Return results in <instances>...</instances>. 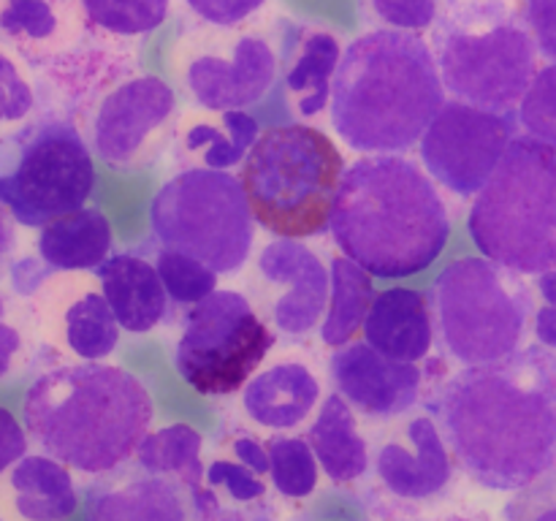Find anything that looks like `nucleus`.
I'll use <instances>...</instances> for the list:
<instances>
[{
  "label": "nucleus",
  "instance_id": "7ed1b4c3",
  "mask_svg": "<svg viewBox=\"0 0 556 521\" xmlns=\"http://www.w3.org/2000/svg\"><path fill=\"white\" fill-rule=\"evenodd\" d=\"M329 231L342 255L372 277L396 280L438 260L451 239V215L416 161L367 155L345 168Z\"/></svg>",
  "mask_w": 556,
  "mask_h": 521
},
{
  "label": "nucleus",
  "instance_id": "c03bdc74",
  "mask_svg": "<svg viewBox=\"0 0 556 521\" xmlns=\"http://www.w3.org/2000/svg\"><path fill=\"white\" fill-rule=\"evenodd\" d=\"M233 454L239 456L242 465H248L250 470L264 475V472L271 470V459H269V448L258 443L255 437H237L233 440Z\"/></svg>",
  "mask_w": 556,
  "mask_h": 521
},
{
  "label": "nucleus",
  "instance_id": "7c9ffc66",
  "mask_svg": "<svg viewBox=\"0 0 556 521\" xmlns=\"http://www.w3.org/2000/svg\"><path fill=\"white\" fill-rule=\"evenodd\" d=\"M87 22L109 36H144L168 16V0H81Z\"/></svg>",
  "mask_w": 556,
  "mask_h": 521
},
{
  "label": "nucleus",
  "instance_id": "e433bc0d",
  "mask_svg": "<svg viewBox=\"0 0 556 521\" xmlns=\"http://www.w3.org/2000/svg\"><path fill=\"white\" fill-rule=\"evenodd\" d=\"M206 483H210L212 488H226V492L231 494V499H237V503H253V499L264 497L266 492L258 472H253L248 465H242V461L237 465V461L215 459L210 465V470H206Z\"/></svg>",
  "mask_w": 556,
  "mask_h": 521
},
{
  "label": "nucleus",
  "instance_id": "72a5a7b5",
  "mask_svg": "<svg viewBox=\"0 0 556 521\" xmlns=\"http://www.w3.org/2000/svg\"><path fill=\"white\" fill-rule=\"evenodd\" d=\"M519 123L527 134L556 147V63L538 71L530 92L519 106Z\"/></svg>",
  "mask_w": 556,
  "mask_h": 521
},
{
  "label": "nucleus",
  "instance_id": "f8f14e48",
  "mask_svg": "<svg viewBox=\"0 0 556 521\" xmlns=\"http://www.w3.org/2000/svg\"><path fill=\"white\" fill-rule=\"evenodd\" d=\"M275 345V331L239 291H212L182 320L174 367L204 396H228L250 383Z\"/></svg>",
  "mask_w": 556,
  "mask_h": 521
},
{
  "label": "nucleus",
  "instance_id": "c9c22d12",
  "mask_svg": "<svg viewBox=\"0 0 556 521\" xmlns=\"http://www.w3.org/2000/svg\"><path fill=\"white\" fill-rule=\"evenodd\" d=\"M508 521H556V470L519 488L505 508Z\"/></svg>",
  "mask_w": 556,
  "mask_h": 521
},
{
  "label": "nucleus",
  "instance_id": "bb28decb",
  "mask_svg": "<svg viewBox=\"0 0 556 521\" xmlns=\"http://www.w3.org/2000/svg\"><path fill=\"white\" fill-rule=\"evenodd\" d=\"M258 136V119L248 109H231V112H217L215 119L190 123L179 134V147L185 155H199L206 168L226 171L248 157Z\"/></svg>",
  "mask_w": 556,
  "mask_h": 521
},
{
  "label": "nucleus",
  "instance_id": "4be33fe9",
  "mask_svg": "<svg viewBox=\"0 0 556 521\" xmlns=\"http://www.w3.org/2000/svg\"><path fill=\"white\" fill-rule=\"evenodd\" d=\"M96 275L123 331L147 334L168 315L172 296L163 285L157 266L150 260L128 253L109 255Z\"/></svg>",
  "mask_w": 556,
  "mask_h": 521
},
{
  "label": "nucleus",
  "instance_id": "ea45409f",
  "mask_svg": "<svg viewBox=\"0 0 556 521\" xmlns=\"http://www.w3.org/2000/svg\"><path fill=\"white\" fill-rule=\"evenodd\" d=\"M199 20L212 27H233L250 20L266 0H185Z\"/></svg>",
  "mask_w": 556,
  "mask_h": 521
},
{
  "label": "nucleus",
  "instance_id": "c85d7f7f",
  "mask_svg": "<svg viewBox=\"0 0 556 521\" xmlns=\"http://www.w3.org/2000/svg\"><path fill=\"white\" fill-rule=\"evenodd\" d=\"M136 461L144 470L179 478L193 492H204V470H201V434L188 423H172L147 434L136 450Z\"/></svg>",
  "mask_w": 556,
  "mask_h": 521
},
{
  "label": "nucleus",
  "instance_id": "2eb2a0df",
  "mask_svg": "<svg viewBox=\"0 0 556 521\" xmlns=\"http://www.w3.org/2000/svg\"><path fill=\"white\" fill-rule=\"evenodd\" d=\"M185 481L136 461L98 478L85 492V521H204L201 497Z\"/></svg>",
  "mask_w": 556,
  "mask_h": 521
},
{
  "label": "nucleus",
  "instance_id": "37998d69",
  "mask_svg": "<svg viewBox=\"0 0 556 521\" xmlns=\"http://www.w3.org/2000/svg\"><path fill=\"white\" fill-rule=\"evenodd\" d=\"M49 271H54L49 264H38L33 258H22L20 264L11 266V285L16 288V293L22 296H30L36 293V288L47 280Z\"/></svg>",
  "mask_w": 556,
  "mask_h": 521
},
{
  "label": "nucleus",
  "instance_id": "4468645a",
  "mask_svg": "<svg viewBox=\"0 0 556 521\" xmlns=\"http://www.w3.org/2000/svg\"><path fill=\"white\" fill-rule=\"evenodd\" d=\"M280 74V54L261 33H239L217 52L193 54L182 71L190 98L206 112H231L261 103Z\"/></svg>",
  "mask_w": 556,
  "mask_h": 521
},
{
  "label": "nucleus",
  "instance_id": "5701e85b",
  "mask_svg": "<svg viewBox=\"0 0 556 521\" xmlns=\"http://www.w3.org/2000/svg\"><path fill=\"white\" fill-rule=\"evenodd\" d=\"M320 383L304 364L286 361L253 374L244 385L242 405L255 423L269 429H293L313 412Z\"/></svg>",
  "mask_w": 556,
  "mask_h": 521
},
{
  "label": "nucleus",
  "instance_id": "f704fd0d",
  "mask_svg": "<svg viewBox=\"0 0 556 521\" xmlns=\"http://www.w3.org/2000/svg\"><path fill=\"white\" fill-rule=\"evenodd\" d=\"M372 14L391 30L421 33L438 22L440 0H369Z\"/></svg>",
  "mask_w": 556,
  "mask_h": 521
},
{
  "label": "nucleus",
  "instance_id": "49530a36",
  "mask_svg": "<svg viewBox=\"0 0 556 521\" xmlns=\"http://www.w3.org/2000/svg\"><path fill=\"white\" fill-rule=\"evenodd\" d=\"M0 336H3V372H9L11 356L16 353V342H20V336H16V331L11 329L9 323H3V329H0Z\"/></svg>",
  "mask_w": 556,
  "mask_h": 521
},
{
  "label": "nucleus",
  "instance_id": "aec40b11",
  "mask_svg": "<svg viewBox=\"0 0 556 521\" xmlns=\"http://www.w3.org/2000/svg\"><path fill=\"white\" fill-rule=\"evenodd\" d=\"M342 47L329 30L293 25L282 36L280 65L282 90L293 98L302 117H315L331 103L334 74L340 68Z\"/></svg>",
  "mask_w": 556,
  "mask_h": 521
},
{
  "label": "nucleus",
  "instance_id": "a211bd4d",
  "mask_svg": "<svg viewBox=\"0 0 556 521\" xmlns=\"http://www.w3.org/2000/svg\"><path fill=\"white\" fill-rule=\"evenodd\" d=\"M258 275L288 291L271 304L275 329L286 336H307L329 309L331 271L296 239H275L258 255Z\"/></svg>",
  "mask_w": 556,
  "mask_h": 521
},
{
  "label": "nucleus",
  "instance_id": "a19ab883",
  "mask_svg": "<svg viewBox=\"0 0 556 521\" xmlns=\"http://www.w3.org/2000/svg\"><path fill=\"white\" fill-rule=\"evenodd\" d=\"M0 85H3V123H16V119H22L30 112L36 98H33L30 85H27V81L22 79L20 71H16L9 52L0 58Z\"/></svg>",
  "mask_w": 556,
  "mask_h": 521
},
{
  "label": "nucleus",
  "instance_id": "9b49d317",
  "mask_svg": "<svg viewBox=\"0 0 556 521\" xmlns=\"http://www.w3.org/2000/svg\"><path fill=\"white\" fill-rule=\"evenodd\" d=\"M150 228L161 247L193 255L217 275H233L253 250L255 215L242 179L193 166L157 190L150 204Z\"/></svg>",
  "mask_w": 556,
  "mask_h": 521
},
{
  "label": "nucleus",
  "instance_id": "1a4fd4ad",
  "mask_svg": "<svg viewBox=\"0 0 556 521\" xmlns=\"http://www.w3.org/2000/svg\"><path fill=\"white\" fill-rule=\"evenodd\" d=\"M434 342L448 361L481 367L525 347L535 318L532 288L492 258H459L429 288Z\"/></svg>",
  "mask_w": 556,
  "mask_h": 521
},
{
  "label": "nucleus",
  "instance_id": "58836bf2",
  "mask_svg": "<svg viewBox=\"0 0 556 521\" xmlns=\"http://www.w3.org/2000/svg\"><path fill=\"white\" fill-rule=\"evenodd\" d=\"M521 16L538 43V52L556 63V0H521Z\"/></svg>",
  "mask_w": 556,
  "mask_h": 521
},
{
  "label": "nucleus",
  "instance_id": "4c0bfd02",
  "mask_svg": "<svg viewBox=\"0 0 556 521\" xmlns=\"http://www.w3.org/2000/svg\"><path fill=\"white\" fill-rule=\"evenodd\" d=\"M535 291L538 307L535 318H532V331H535L538 345L556 353V269L538 275Z\"/></svg>",
  "mask_w": 556,
  "mask_h": 521
},
{
  "label": "nucleus",
  "instance_id": "c756f323",
  "mask_svg": "<svg viewBox=\"0 0 556 521\" xmlns=\"http://www.w3.org/2000/svg\"><path fill=\"white\" fill-rule=\"evenodd\" d=\"M119 320L103 293H85L65 309V342L85 361L114 353L119 342Z\"/></svg>",
  "mask_w": 556,
  "mask_h": 521
},
{
  "label": "nucleus",
  "instance_id": "79ce46f5",
  "mask_svg": "<svg viewBox=\"0 0 556 521\" xmlns=\"http://www.w3.org/2000/svg\"><path fill=\"white\" fill-rule=\"evenodd\" d=\"M25 450L27 440L22 434V427L9 410H0V465L3 470H11L25 456Z\"/></svg>",
  "mask_w": 556,
  "mask_h": 521
},
{
  "label": "nucleus",
  "instance_id": "a878e982",
  "mask_svg": "<svg viewBox=\"0 0 556 521\" xmlns=\"http://www.w3.org/2000/svg\"><path fill=\"white\" fill-rule=\"evenodd\" d=\"M307 440L313 445L324 472L334 483L358 481L367 472L369 445L362 437V432H358L353 405L340 391L326 396L318 418L309 427Z\"/></svg>",
  "mask_w": 556,
  "mask_h": 521
},
{
  "label": "nucleus",
  "instance_id": "473e14b6",
  "mask_svg": "<svg viewBox=\"0 0 556 521\" xmlns=\"http://www.w3.org/2000/svg\"><path fill=\"white\" fill-rule=\"evenodd\" d=\"M155 266L161 271V280L166 285L168 296H172V304H179V307H193L201 298L210 296L212 291H217V271L201 264L193 255H185L172 247H161Z\"/></svg>",
  "mask_w": 556,
  "mask_h": 521
},
{
  "label": "nucleus",
  "instance_id": "423d86ee",
  "mask_svg": "<svg viewBox=\"0 0 556 521\" xmlns=\"http://www.w3.org/2000/svg\"><path fill=\"white\" fill-rule=\"evenodd\" d=\"M54 74L76 90L74 119L98 161L136 171L166 150L177 130V96L161 76L103 65L87 47Z\"/></svg>",
  "mask_w": 556,
  "mask_h": 521
},
{
  "label": "nucleus",
  "instance_id": "f03ea898",
  "mask_svg": "<svg viewBox=\"0 0 556 521\" xmlns=\"http://www.w3.org/2000/svg\"><path fill=\"white\" fill-rule=\"evenodd\" d=\"M445 96L438 58L418 33L369 30L342 49L331 125L351 150L400 155L421 144Z\"/></svg>",
  "mask_w": 556,
  "mask_h": 521
},
{
  "label": "nucleus",
  "instance_id": "ddd939ff",
  "mask_svg": "<svg viewBox=\"0 0 556 521\" xmlns=\"http://www.w3.org/2000/svg\"><path fill=\"white\" fill-rule=\"evenodd\" d=\"M519 114H500L465 101H445L421 139L429 177L459 199H476L516 139Z\"/></svg>",
  "mask_w": 556,
  "mask_h": 521
},
{
  "label": "nucleus",
  "instance_id": "39448f33",
  "mask_svg": "<svg viewBox=\"0 0 556 521\" xmlns=\"http://www.w3.org/2000/svg\"><path fill=\"white\" fill-rule=\"evenodd\" d=\"M445 92L500 114H519L538 76V43L505 0H448L432 27Z\"/></svg>",
  "mask_w": 556,
  "mask_h": 521
},
{
  "label": "nucleus",
  "instance_id": "20e7f679",
  "mask_svg": "<svg viewBox=\"0 0 556 521\" xmlns=\"http://www.w3.org/2000/svg\"><path fill=\"white\" fill-rule=\"evenodd\" d=\"M155 405L136 374L112 364H65L38 374L25 394L22 421L30 437L85 475L128 465L150 434Z\"/></svg>",
  "mask_w": 556,
  "mask_h": 521
},
{
  "label": "nucleus",
  "instance_id": "393cba45",
  "mask_svg": "<svg viewBox=\"0 0 556 521\" xmlns=\"http://www.w3.org/2000/svg\"><path fill=\"white\" fill-rule=\"evenodd\" d=\"M68 465L54 456H22L5 470L11 505L25 521H63L76 510V488Z\"/></svg>",
  "mask_w": 556,
  "mask_h": 521
},
{
  "label": "nucleus",
  "instance_id": "a18cd8bd",
  "mask_svg": "<svg viewBox=\"0 0 556 521\" xmlns=\"http://www.w3.org/2000/svg\"><path fill=\"white\" fill-rule=\"evenodd\" d=\"M204 521H271L269 516L264 513V510H250V508H242V510H212L210 516H204Z\"/></svg>",
  "mask_w": 556,
  "mask_h": 521
},
{
  "label": "nucleus",
  "instance_id": "f257e3e1",
  "mask_svg": "<svg viewBox=\"0 0 556 521\" xmlns=\"http://www.w3.org/2000/svg\"><path fill=\"white\" fill-rule=\"evenodd\" d=\"M427 407L462 470L492 492H519L556 470V353L548 347L462 367Z\"/></svg>",
  "mask_w": 556,
  "mask_h": 521
},
{
  "label": "nucleus",
  "instance_id": "2f4dec72",
  "mask_svg": "<svg viewBox=\"0 0 556 521\" xmlns=\"http://www.w3.org/2000/svg\"><path fill=\"white\" fill-rule=\"evenodd\" d=\"M269 459H271V483L280 494L291 499L309 497L318 486V456L313 445L304 437H286L277 434L269 440Z\"/></svg>",
  "mask_w": 556,
  "mask_h": 521
},
{
  "label": "nucleus",
  "instance_id": "6ab92c4d",
  "mask_svg": "<svg viewBox=\"0 0 556 521\" xmlns=\"http://www.w3.org/2000/svg\"><path fill=\"white\" fill-rule=\"evenodd\" d=\"M87 27L81 0H5L0 14L5 43L41 71L68 63L85 47Z\"/></svg>",
  "mask_w": 556,
  "mask_h": 521
},
{
  "label": "nucleus",
  "instance_id": "f3484780",
  "mask_svg": "<svg viewBox=\"0 0 556 521\" xmlns=\"http://www.w3.org/2000/svg\"><path fill=\"white\" fill-rule=\"evenodd\" d=\"M372 465L386 492L410 503L438 497L454 478V454L432 416L405 418V427L378 445Z\"/></svg>",
  "mask_w": 556,
  "mask_h": 521
},
{
  "label": "nucleus",
  "instance_id": "dca6fc26",
  "mask_svg": "<svg viewBox=\"0 0 556 521\" xmlns=\"http://www.w3.org/2000/svg\"><path fill=\"white\" fill-rule=\"evenodd\" d=\"M331 380L337 391L367 418L391 421L416 407L421 396L418 364L396 361L375 351L367 340L348 342L331 353Z\"/></svg>",
  "mask_w": 556,
  "mask_h": 521
},
{
  "label": "nucleus",
  "instance_id": "b1692460",
  "mask_svg": "<svg viewBox=\"0 0 556 521\" xmlns=\"http://www.w3.org/2000/svg\"><path fill=\"white\" fill-rule=\"evenodd\" d=\"M114 244L109 217L96 206H81L58 217L38 233V255L54 271L98 269Z\"/></svg>",
  "mask_w": 556,
  "mask_h": 521
},
{
  "label": "nucleus",
  "instance_id": "0eeeda50",
  "mask_svg": "<svg viewBox=\"0 0 556 521\" xmlns=\"http://www.w3.org/2000/svg\"><path fill=\"white\" fill-rule=\"evenodd\" d=\"M467 231L486 258L519 275L556 269V147L516 136L472 201Z\"/></svg>",
  "mask_w": 556,
  "mask_h": 521
},
{
  "label": "nucleus",
  "instance_id": "412c9836",
  "mask_svg": "<svg viewBox=\"0 0 556 521\" xmlns=\"http://www.w3.org/2000/svg\"><path fill=\"white\" fill-rule=\"evenodd\" d=\"M364 340L396 361L418 364L434 342V318L429 293L413 288H389L378 293L364 320Z\"/></svg>",
  "mask_w": 556,
  "mask_h": 521
},
{
  "label": "nucleus",
  "instance_id": "6e6552de",
  "mask_svg": "<svg viewBox=\"0 0 556 521\" xmlns=\"http://www.w3.org/2000/svg\"><path fill=\"white\" fill-rule=\"evenodd\" d=\"M342 177V152L304 123L264 130L239 171L255 223L286 239L318 237L331 228Z\"/></svg>",
  "mask_w": 556,
  "mask_h": 521
},
{
  "label": "nucleus",
  "instance_id": "cd10ccee",
  "mask_svg": "<svg viewBox=\"0 0 556 521\" xmlns=\"http://www.w3.org/2000/svg\"><path fill=\"white\" fill-rule=\"evenodd\" d=\"M329 271L331 296L326 318L320 323V340L331 347H342L356 336V331H364V320L378 293H375L372 275L348 255L331 260Z\"/></svg>",
  "mask_w": 556,
  "mask_h": 521
},
{
  "label": "nucleus",
  "instance_id": "9d476101",
  "mask_svg": "<svg viewBox=\"0 0 556 521\" xmlns=\"http://www.w3.org/2000/svg\"><path fill=\"white\" fill-rule=\"evenodd\" d=\"M71 114H43L3 147L0 201L16 223L43 228L81 209L96 190V163Z\"/></svg>",
  "mask_w": 556,
  "mask_h": 521
}]
</instances>
